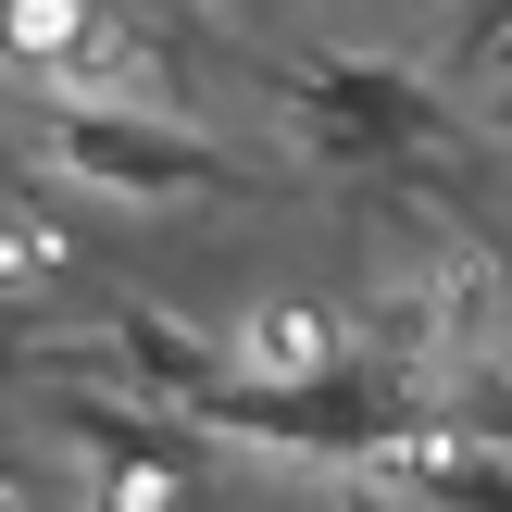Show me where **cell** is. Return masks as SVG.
<instances>
[{
	"label": "cell",
	"instance_id": "7a4b0ae2",
	"mask_svg": "<svg viewBox=\"0 0 512 512\" xmlns=\"http://www.w3.org/2000/svg\"><path fill=\"white\" fill-rule=\"evenodd\" d=\"M300 138L313 150H338V163H375V150H413L425 138V88L400 63H313L300 75Z\"/></svg>",
	"mask_w": 512,
	"mask_h": 512
},
{
	"label": "cell",
	"instance_id": "3957f363",
	"mask_svg": "<svg viewBox=\"0 0 512 512\" xmlns=\"http://www.w3.org/2000/svg\"><path fill=\"white\" fill-rule=\"evenodd\" d=\"M63 163L100 175V188H213V150L200 138H163V125H125V113H63Z\"/></svg>",
	"mask_w": 512,
	"mask_h": 512
},
{
	"label": "cell",
	"instance_id": "277c9868",
	"mask_svg": "<svg viewBox=\"0 0 512 512\" xmlns=\"http://www.w3.org/2000/svg\"><path fill=\"white\" fill-rule=\"evenodd\" d=\"M425 512H512V450H413Z\"/></svg>",
	"mask_w": 512,
	"mask_h": 512
},
{
	"label": "cell",
	"instance_id": "5b68a950",
	"mask_svg": "<svg viewBox=\"0 0 512 512\" xmlns=\"http://www.w3.org/2000/svg\"><path fill=\"white\" fill-rule=\"evenodd\" d=\"M313 512H388V500H313Z\"/></svg>",
	"mask_w": 512,
	"mask_h": 512
},
{
	"label": "cell",
	"instance_id": "6da1fadb",
	"mask_svg": "<svg viewBox=\"0 0 512 512\" xmlns=\"http://www.w3.org/2000/svg\"><path fill=\"white\" fill-rule=\"evenodd\" d=\"M200 413L225 425V438H263V450H325V463H350V450H400L413 438V388L375 363H325V375H275V388H200Z\"/></svg>",
	"mask_w": 512,
	"mask_h": 512
}]
</instances>
